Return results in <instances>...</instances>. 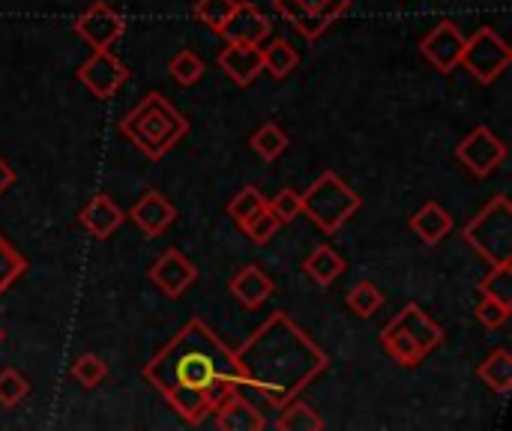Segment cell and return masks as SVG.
<instances>
[{"label":"cell","instance_id":"obj_18","mask_svg":"<svg viewBox=\"0 0 512 431\" xmlns=\"http://www.w3.org/2000/svg\"><path fill=\"white\" fill-rule=\"evenodd\" d=\"M216 426L225 431H261L267 429L264 417L240 396V390H234L231 396H225L216 405Z\"/></svg>","mask_w":512,"mask_h":431},{"label":"cell","instance_id":"obj_38","mask_svg":"<svg viewBox=\"0 0 512 431\" xmlns=\"http://www.w3.org/2000/svg\"><path fill=\"white\" fill-rule=\"evenodd\" d=\"M12 183H15V171H12V165H9L6 159H0V195H3Z\"/></svg>","mask_w":512,"mask_h":431},{"label":"cell","instance_id":"obj_6","mask_svg":"<svg viewBox=\"0 0 512 431\" xmlns=\"http://www.w3.org/2000/svg\"><path fill=\"white\" fill-rule=\"evenodd\" d=\"M512 63V48L504 42V36L492 27H480L474 36H465L462 63L480 84H492L501 78Z\"/></svg>","mask_w":512,"mask_h":431},{"label":"cell","instance_id":"obj_35","mask_svg":"<svg viewBox=\"0 0 512 431\" xmlns=\"http://www.w3.org/2000/svg\"><path fill=\"white\" fill-rule=\"evenodd\" d=\"M279 228H282V222L270 213V207H264L258 216H252L246 225H243V231H246V237L255 243V246H264V243H270L276 234H279Z\"/></svg>","mask_w":512,"mask_h":431},{"label":"cell","instance_id":"obj_4","mask_svg":"<svg viewBox=\"0 0 512 431\" xmlns=\"http://www.w3.org/2000/svg\"><path fill=\"white\" fill-rule=\"evenodd\" d=\"M300 198H303V213L324 234H336L363 207V198L336 171H321V177L306 192H300Z\"/></svg>","mask_w":512,"mask_h":431},{"label":"cell","instance_id":"obj_2","mask_svg":"<svg viewBox=\"0 0 512 431\" xmlns=\"http://www.w3.org/2000/svg\"><path fill=\"white\" fill-rule=\"evenodd\" d=\"M234 369L240 387H252L273 408H282L327 369V354L285 312H273L234 351Z\"/></svg>","mask_w":512,"mask_h":431},{"label":"cell","instance_id":"obj_22","mask_svg":"<svg viewBox=\"0 0 512 431\" xmlns=\"http://www.w3.org/2000/svg\"><path fill=\"white\" fill-rule=\"evenodd\" d=\"M303 270L309 279H315L321 288L333 285L342 273H345V258L333 249V246H318L306 261H303Z\"/></svg>","mask_w":512,"mask_h":431},{"label":"cell","instance_id":"obj_40","mask_svg":"<svg viewBox=\"0 0 512 431\" xmlns=\"http://www.w3.org/2000/svg\"><path fill=\"white\" fill-rule=\"evenodd\" d=\"M0 240H3V237H0Z\"/></svg>","mask_w":512,"mask_h":431},{"label":"cell","instance_id":"obj_23","mask_svg":"<svg viewBox=\"0 0 512 431\" xmlns=\"http://www.w3.org/2000/svg\"><path fill=\"white\" fill-rule=\"evenodd\" d=\"M477 375H480V381L492 390V393H498V396H504V393H510V384H512V354L507 348H498V351H492L483 363H480V369H477Z\"/></svg>","mask_w":512,"mask_h":431},{"label":"cell","instance_id":"obj_3","mask_svg":"<svg viewBox=\"0 0 512 431\" xmlns=\"http://www.w3.org/2000/svg\"><path fill=\"white\" fill-rule=\"evenodd\" d=\"M120 132L147 159H162L171 147H177V141L186 138L189 120L183 111H177V105H171V99L165 93H147L120 120Z\"/></svg>","mask_w":512,"mask_h":431},{"label":"cell","instance_id":"obj_25","mask_svg":"<svg viewBox=\"0 0 512 431\" xmlns=\"http://www.w3.org/2000/svg\"><path fill=\"white\" fill-rule=\"evenodd\" d=\"M276 429L279 431H321L324 429V417H321V414H318L312 405H306V402H300V399H291L288 405H282V417H279Z\"/></svg>","mask_w":512,"mask_h":431},{"label":"cell","instance_id":"obj_19","mask_svg":"<svg viewBox=\"0 0 512 431\" xmlns=\"http://www.w3.org/2000/svg\"><path fill=\"white\" fill-rule=\"evenodd\" d=\"M405 333H411L414 339H417V345L426 351V354H432L435 348H441L444 345V330L417 306V303H408L396 318H393Z\"/></svg>","mask_w":512,"mask_h":431},{"label":"cell","instance_id":"obj_31","mask_svg":"<svg viewBox=\"0 0 512 431\" xmlns=\"http://www.w3.org/2000/svg\"><path fill=\"white\" fill-rule=\"evenodd\" d=\"M234 3H237V0H198V3H195V18H198L201 24H207L213 33H222L228 15L234 12Z\"/></svg>","mask_w":512,"mask_h":431},{"label":"cell","instance_id":"obj_32","mask_svg":"<svg viewBox=\"0 0 512 431\" xmlns=\"http://www.w3.org/2000/svg\"><path fill=\"white\" fill-rule=\"evenodd\" d=\"M27 393H30V384L18 369H3L0 372V405L3 408L21 405L27 399Z\"/></svg>","mask_w":512,"mask_h":431},{"label":"cell","instance_id":"obj_20","mask_svg":"<svg viewBox=\"0 0 512 431\" xmlns=\"http://www.w3.org/2000/svg\"><path fill=\"white\" fill-rule=\"evenodd\" d=\"M411 231L426 243V246H438L450 231H453V216L441 207V204H435V201H429V204H423L414 216H411Z\"/></svg>","mask_w":512,"mask_h":431},{"label":"cell","instance_id":"obj_36","mask_svg":"<svg viewBox=\"0 0 512 431\" xmlns=\"http://www.w3.org/2000/svg\"><path fill=\"white\" fill-rule=\"evenodd\" d=\"M510 312H512L510 303H501V300L486 297V294H483V300H480V303H477V309H474L477 321H480L483 327H489V330L504 327V324H507V318H510Z\"/></svg>","mask_w":512,"mask_h":431},{"label":"cell","instance_id":"obj_29","mask_svg":"<svg viewBox=\"0 0 512 431\" xmlns=\"http://www.w3.org/2000/svg\"><path fill=\"white\" fill-rule=\"evenodd\" d=\"M381 306H384V294H381L378 285H372V282H357V285L348 291V309H351L357 318H372Z\"/></svg>","mask_w":512,"mask_h":431},{"label":"cell","instance_id":"obj_16","mask_svg":"<svg viewBox=\"0 0 512 431\" xmlns=\"http://www.w3.org/2000/svg\"><path fill=\"white\" fill-rule=\"evenodd\" d=\"M228 291H231L246 309H261V306L273 297L276 285H273V279H270L258 264H246V267H240V270L231 276Z\"/></svg>","mask_w":512,"mask_h":431},{"label":"cell","instance_id":"obj_7","mask_svg":"<svg viewBox=\"0 0 512 431\" xmlns=\"http://www.w3.org/2000/svg\"><path fill=\"white\" fill-rule=\"evenodd\" d=\"M273 6L303 39L315 42L351 9V0H273Z\"/></svg>","mask_w":512,"mask_h":431},{"label":"cell","instance_id":"obj_17","mask_svg":"<svg viewBox=\"0 0 512 431\" xmlns=\"http://www.w3.org/2000/svg\"><path fill=\"white\" fill-rule=\"evenodd\" d=\"M78 219H81V225L96 237V240H108L120 225H123V210L108 198V195H93L87 204H84V210L78 213Z\"/></svg>","mask_w":512,"mask_h":431},{"label":"cell","instance_id":"obj_21","mask_svg":"<svg viewBox=\"0 0 512 431\" xmlns=\"http://www.w3.org/2000/svg\"><path fill=\"white\" fill-rule=\"evenodd\" d=\"M381 345L384 351L393 357V363H399L402 369H414L420 366L429 354L417 345V339L411 333H405L396 321H390L384 330H381Z\"/></svg>","mask_w":512,"mask_h":431},{"label":"cell","instance_id":"obj_1","mask_svg":"<svg viewBox=\"0 0 512 431\" xmlns=\"http://www.w3.org/2000/svg\"><path fill=\"white\" fill-rule=\"evenodd\" d=\"M141 375L189 426H198L225 396L240 390L234 351L198 318L186 321Z\"/></svg>","mask_w":512,"mask_h":431},{"label":"cell","instance_id":"obj_11","mask_svg":"<svg viewBox=\"0 0 512 431\" xmlns=\"http://www.w3.org/2000/svg\"><path fill=\"white\" fill-rule=\"evenodd\" d=\"M420 51L423 57L438 69V72H453L462 63V51H465V33L456 21H441L435 24L423 39H420Z\"/></svg>","mask_w":512,"mask_h":431},{"label":"cell","instance_id":"obj_15","mask_svg":"<svg viewBox=\"0 0 512 431\" xmlns=\"http://www.w3.org/2000/svg\"><path fill=\"white\" fill-rule=\"evenodd\" d=\"M129 219L138 225V231H144L147 237H159L165 234L174 219H177V207L162 195V192H144L135 207L129 210Z\"/></svg>","mask_w":512,"mask_h":431},{"label":"cell","instance_id":"obj_8","mask_svg":"<svg viewBox=\"0 0 512 431\" xmlns=\"http://www.w3.org/2000/svg\"><path fill=\"white\" fill-rule=\"evenodd\" d=\"M456 159H459L474 177H489V174L498 171V165L507 159V144H504L489 126H477V129H471V132L459 141Z\"/></svg>","mask_w":512,"mask_h":431},{"label":"cell","instance_id":"obj_39","mask_svg":"<svg viewBox=\"0 0 512 431\" xmlns=\"http://www.w3.org/2000/svg\"><path fill=\"white\" fill-rule=\"evenodd\" d=\"M0 342H3V330H0Z\"/></svg>","mask_w":512,"mask_h":431},{"label":"cell","instance_id":"obj_30","mask_svg":"<svg viewBox=\"0 0 512 431\" xmlns=\"http://www.w3.org/2000/svg\"><path fill=\"white\" fill-rule=\"evenodd\" d=\"M105 378H108V366H105V360L96 357V354H81V357L72 363V381H78L84 390L99 387Z\"/></svg>","mask_w":512,"mask_h":431},{"label":"cell","instance_id":"obj_13","mask_svg":"<svg viewBox=\"0 0 512 431\" xmlns=\"http://www.w3.org/2000/svg\"><path fill=\"white\" fill-rule=\"evenodd\" d=\"M270 18L249 0H237L234 12L228 15L225 27L219 36H225V42H249V45H261L264 39H270Z\"/></svg>","mask_w":512,"mask_h":431},{"label":"cell","instance_id":"obj_34","mask_svg":"<svg viewBox=\"0 0 512 431\" xmlns=\"http://www.w3.org/2000/svg\"><path fill=\"white\" fill-rule=\"evenodd\" d=\"M480 291L486 297H495L501 303H510L512 306V267L510 264H498L489 270V276L480 282Z\"/></svg>","mask_w":512,"mask_h":431},{"label":"cell","instance_id":"obj_14","mask_svg":"<svg viewBox=\"0 0 512 431\" xmlns=\"http://www.w3.org/2000/svg\"><path fill=\"white\" fill-rule=\"evenodd\" d=\"M216 63L237 87H249L264 72L261 45H249V42H225Z\"/></svg>","mask_w":512,"mask_h":431},{"label":"cell","instance_id":"obj_26","mask_svg":"<svg viewBox=\"0 0 512 431\" xmlns=\"http://www.w3.org/2000/svg\"><path fill=\"white\" fill-rule=\"evenodd\" d=\"M249 144H252V150L264 159V162H273V159H279L285 150H288V135H285V129L279 126V123H261L255 132H252V138H249Z\"/></svg>","mask_w":512,"mask_h":431},{"label":"cell","instance_id":"obj_12","mask_svg":"<svg viewBox=\"0 0 512 431\" xmlns=\"http://www.w3.org/2000/svg\"><path fill=\"white\" fill-rule=\"evenodd\" d=\"M195 279H198L195 264H192L183 252H177V249L162 252L159 261L150 267V282H153L165 297H183Z\"/></svg>","mask_w":512,"mask_h":431},{"label":"cell","instance_id":"obj_27","mask_svg":"<svg viewBox=\"0 0 512 431\" xmlns=\"http://www.w3.org/2000/svg\"><path fill=\"white\" fill-rule=\"evenodd\" d=\"M168 75L180 84V87H192L204 78V60L192 51V48H183L171 57L168 63Z\"/></svg>","mask_w":512,"mask_h":431},{"label":"cell","instance_id":"obj_24","mask_svg":"<svg viewBox=\"0 0 512 431\" xmlns=\"http://www.w3.org/2000/svg\"><path fill=\"white\" fill-rule=\"evenodd\" d=\"M261 54H264V72H270L273 78H288L300 63V54L288 39H270L261 48Z\"/></svg>","mask_w":512,"mask_h":431},{"label":"cell","instance_id":"obj_33","mask_svg":"<svg viewBox=\"0 0 512 431\" xmlns=\"http://www.w3.org/2000/svg\"><path fill=\"white\" fill-rule=\"evenodd\" d=\"M24 270H27L24 255H21L15 246H9L6 240H0V294H3L12 282H18V279L24 276Z\"/></svg>","mask_w":512,"mask_h":431},{"label":"cell","instance_id":"obj_9","mask_svg":"<svg viewBox=\"0 0 512 431\" xmlns=\"http://www.w3.org/2000/svg\"><path fill=\"white\" fill-rule=\"evenodd\" d=\"M78 81L96 96V99H111L129 78V69L111 54V48L93 51L81 66H78Z\"/></svg>","mask_w":512,"mask_h":431},{"label":"cell","instance_id":"obj_28","mask_svg":"<svg viewBox=\"0 0 512 431\" xmlns=\"http://www.w3.org/2000/svg\"><path fill=\"white\" fill-rule=\"evenodd\" d=\"M267 207V198L255 189V186H246V189H240L234 198H231V204H228V216L243 228L252 216H258L261 210Z\"/></svg>","mask_w":512,"mask_h":431},{"label":"cell","instance_id":"obj_37","mask_svg":"<svg viewBox=\"0 0 512 431\" xmlns=\"http://www.w3.org/2000/svg\"><path fill=\"white\" fill-rule=\"evenodd\" d=\"M267 207H270V213H273L282 225H288V222H294V219L303 213V198H300V192H294V189H282L273 201H267Z\"/></svg>","mask_w":512,"mask_h":431},{"label":"cell","instance_id":"obj_10","mask_svg":"<svg viewBox=\"0 0 512 431\" xmlns=\"http://www.w3.org/2000/svg\"><path fill=\"white\" fill-rule=\"evenodd\" d=\"M123 30H126L123 18H120L105 0H93V3L78 15V21H75V33H78L93 51L111 48V45L123 36Z\"/></svg>","mask_w":512,"mask_h":431},{"label":"cell","instance_id":"obj_5","mask_svg":"<svg viewBox=\"0 0 512 431\" xmlns=\"http://www.w3.org/2000/svg\"><path fill=\"white\" fill-rule=\"evenodd\" d=\"M465 243L474 246L492 267L512 264V204L507 195L492 198L465 228Z\"/></svg>","mask_w":512,"mask_h":431}]
</instances>
